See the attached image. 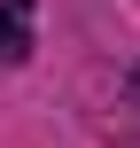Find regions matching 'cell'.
<instances>
[{
  "label": "cell",
  "mask_w": 140,
  "mask_h": 148,
  "mask_svg": "<svg viewBox=\"0 0 140 148\" xmlns=\"http://www.w3.org/2000/svg\"><path fill=\"white\" fill-rule=\"evenodd\" d=\"M125 109L140 117V62H132V78H125Z\"/></svg>",
  "instance_id": "2"
},
{
  "label": "cell",
  "mask_w": 140,
  "mask_h": 148,
  "mask_svg": "<svg viewBox=\"0 0 140 148\" xmlns=\"http://www.w3.org/2000/svg\"><path fill=\"white\" fill-rule=\"evenodd\" d=\"M0 62H31V0H0Z\"/></svg>",
  "instance_id": "1"
}]
</instances>
